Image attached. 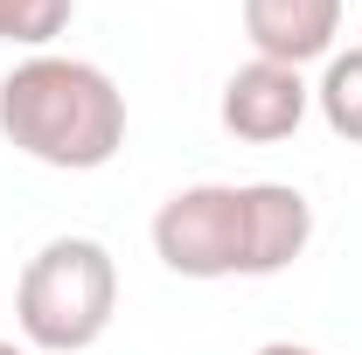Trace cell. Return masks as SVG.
Segmentation results:
<instances>
[{"instance_id": "cell-1", "label": "cell", "mask_w": 362, "mask_h": 355, "mask_svg": "<svg viewBox=\"0 0 362 355\" xmlns=\"http://www.w3.org/2000/svg\"><path fill=\"white\" fill-rule=\"evenodd\" d=\"M314 237V202L286 181H195L153 209V251L181 279H272Z\"/></svg>"}, {"instance_id": "cell-2", "label": "cell", "mask_w": 362, "mask_h": 355, "mask_svg": "<svg viewBox=\"0 0 362 355\" xmlns=\"http://www.w3.org/2000/svg\"><path fill=\"white\" fill-rule=\"evenodd\" d=\"M0 133L42 168L90 175L126 146V98L98 63L42 49L0 77Z\"/></svg>"}, {"instance_id": "cell-3", "label": "cell", "mask_w": 362, "mask_h": 355, "mask_svg": "<svg viewBox=\"0 0 362 355\" xmlns=\"http://www.w3.org/2000/svg\"><path fill=\"white\" fill-rule=\"evenodd\" d=\"M119 313V265L98 237H49L42 251L21 265L14 286V320L21 334L49 355L90 349Z\"/></svg>"}, {"instance_id": "cell-4", "label": "cell", "mask_w": 362, "mask_h": 355, "mask_svg": "<svg viewBox=\"0 0 362 355\" xmlns=\"http://www.w3.org/2000/svg\"><path fill=\"white\" fill-rule=\"evenodd\" d=\"M307 105H314V91L300 84V70H286V63H265V56H251L244 70H230L223 84V133L230 139H251V146H279V139L300 133V119H307Z\"/></svg>"}, {"instance_id": "cell-5", "label": "cell", "mask_w": 362, "mask_h": 355, "mask_svg": "<svg viewBox=\"0 0 362 355\" xmlns=\"http://www.w3.org/2000/svg\"><path fill=\"white\" fill-rule=\"evenodd\" d=\"M244 35L265 63H314V56H334V35H341V0H244Z\"/></svg>"}, {"instance_id": "cell-6", "label": "cell", "mask_w": 362, "mask_h": 355, "mask_svg": "<svg viewBox=\"0 0 362 355\" xmlns=\"http://www.w3.org/2000/svg\"><path fill=\"white\" fill-rule=\"evenodd\" d=\"M314 105H320V119H327L334 139L362 146V49L327 56V70H320V84H314Z\"/></svg>"}, {"instance_id": "cell-7", "label": "cell", "mask_w": 362, "mask_h": 355, "mask_svg": "<svg viewBox=\"0 0 362 355\" xmlns=\"http://www.w3.org/2000/svg\"><path fill=\"white\" fill-rule=\"evenodd\" d=\"M70 7H77V0H0V42L49 49L70 28Z\"/></svg>"}, {"instance_id": "cell-8", "label": "cell", "mask_w": 362, "mask_h": 355, "mask_svg": "<svg viewBox=\"0 0 362 355\" xmlns=\"http://www.w3.org/2000/svg\"><path fill=\"white\" fill-rule=\"evenodd\" d=\"M258 355H320V349H293V342H265Z\"/></svg>"}, {"instance_id": "cell-9", "label": "cell", "mask_w": 362, "mask_h": 355, "mask_svg": "<svg viewBox=\"0 0 362 355\" xmlns=\"http://www.w3.org/2000/svg\"><path fill=\"white\" fill-rule=\"evenodd\" d=\"M0 355H21V349H14V342H0Z\"/></svg>"}]
</instances>
